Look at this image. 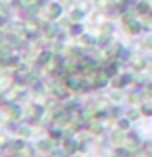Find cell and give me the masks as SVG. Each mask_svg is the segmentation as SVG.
I'll return each mask as SVG.
<instances>
[{
  "label": "cell",
  "instance_id": "1",
  "mask_svg": "<svg viewBox=\"0 0 152 157\" xmlns=\"http://www.w3.org/2000/svg\"><path fill=\"white\" fill-rule=\"evenodd\" d=\"M15 132H17L18 137H21V139H26V137H31V136H33V128L28 126V124H20Z\"/></svg>",
  "mask_w": 152,
  "mask_h": 157
},
{
  "label": "cell",
  "instance_id": "2",
  "mask_svg": "<svg viewBox=\"0 0 152 157\" xmlns=\"http://www.w3.org/2000/svg\"><path fill=\"white\" fill-rule=\"evenodd\" d=\"M48 13H49V18H59L61 17V13H62V7H61V3H49V7H48Z\"/></svg>",
  "mask_w": 152,
  "mask_h": 157
},
{
  "label": "cell",
  "instance_id": "3",
  "mask_svg": "<svg viewBox=\"0 0 152 157\" xmlns=\"http://www.w3.org/2000/svg\"><path fill=\"white\" fill-rule=\"evenodd\" d=\"M52 146H54L52 141L48 139V137H46V139H39V141L36 142V147H38L41 152H49V151L52 149Z\"/></svg>",
  "mask_w": 152,
  "mask_h": 157
},
{
  "label": "cell",
  "instance_id": "4",
  "mask_svg": "<svg viewBox=\"0 0 152 157\" xmlns=\"http://www.w3.org/2000/svg\"><path fill=\"white\" fill-rule=\"evenodd\" d=\"M124 25H126V29H127V31H129L131 34H137V33L141 31V25L137 23L134 18H131L129 21H126Z\"/></svg>",
  "mask_w": 152,
  "mask_h": 157
},
{
  "label": "cell",
  "instance_id": "5",
  "mask_svg": "<svg viewBox=\"0 0 152 157\" xmlns=\"http://www.w3.org/2000/svg\"><path fill=\"white\" fill-rule=\"evenodd\" d=\"M124 134H123V131H116V132H113V136H111V139L115 144H121V142H124Z\"/></svg>",
  "mask_w": 152,
  "mask_h": 157
},
{
  "label": "cell",
  "instance_id": "6",
  "mask_svg": "<svg viewBox=\"0 0 152 157\" xmlns=\"http://www.w3.org/2000/svg\"><path fill=\"white\" fill-rule=\"evenodd\" d=\"M83 10H80V8H75L74 12L70 13V20H74V21H78V20H82L83 18Z\"/></svg>",
  "mask_w": 152,
  "mask_h": 157
},
{
  "label": "cell",
  "instance_id": "7",
  "mask_svg": "<svg viewBox=\"0 0 152 157\" xmlns=\"http://www.w3.org/2000/svg\"><path fill=\"white\" fill-rule=\"evenodd\" d=\"M137 12L139 13H149V3L147 2H139L137 3Z\"/></svg>",
  "mask_w": 152,
  "mask_h": 157
},
{
  "label": "cell",
  "instance_id": "8",
  "mask_svg": "<svg viewBox=\"0 0 152 157\" xmlns=\"http://www.w3.org/2000/svg\"><path fill=\"white\" fill-rule=\"evenodd\" d=\"M124 141L129 147H136L137 144H139V141L136 139V136H127V137H124Z\"/></svg>",
  "mask_w": 152,
  "mask_h": 157
},
{
  "label": "cell",
  "instance_id": "9",
  "mask_svg": "<svg viewBox=\"0 0 152 157\" xmlns=\"http://www.w3.org/2000/svg\"><path fill=\"white\" fill-rule=\"evenodd\" d=\"M144 66H146L144 59H136V61L132 62V67H134L136 71H141V69H144Z\"/></svg>",
  "mask_w": 152,
  "mask_h": 157
},
{
  "label": "cell",
  "instance_id": "10",
  "mask_svg": "<svg viewBox=\"0 0 152 157\" xmlns=\"http://www.w3.org/2000/svg\"><path fill=\"white\" fill-rule=\"evenodd\" d=\"M75 144H77L75 141H70V139H69V141H66V146H64V147H66V151L74 152V151H75V147H77Z\"/></svg>",
  "mask_w": 152,
  "mask_h": 157
},
{
  "label": "cell",
  "instance_id": "11",
  "mask_svg": "<svg viewBox=\"0 0 152 157\" xmlns=\"http://www.w3.org/2000/svg\"><path fill=\"white\" fill-rule=\"evenodd\" d=\"M129 101H131V103H139V101H141V95H139V92H131V95H129Z\"/></svg>",
  "mask_w": 152,
  "mask_h": 157
},
{
  "label": "cell",
  "instance_id": "12",
  "mask_svg": "<svg viewBox=\"0 0 152 157\" xmlns=\"http://www.w3.org/2000/svg\"><path fill=\"white\" fill-rule=\"evenodd\" d=\"M139 115H141L139 110H134V108L127 111V118H129V120H137V118H139Z\"/></svg>",
  "mask_w": 152,
  "mask_h": 157
},
{
  "label": "cell",
  "instance_id": "13",
  "mask_svg": "<svg viewBox=\"0 0 152 157\" xmlns=\"http://www.w3.org/2000/svg\"><path fill=\"white\" fill-rule=\"evenodd\" d=\"M82 43L83 44H88V46H92V44H95V39L92 36H88V34H83L82 36Z\"/></svg>",
  "mask_w": 152,
  "mask_h": 157
},
{
  "label": "cell",
  "instance_id": "14",
  "mask_svg": "<svg viewBox=\"0 0 152 157\" xmlns=\"http://www.w3.org/2000/svg\"><path fill=\"white\" fill-rule=\"evenodd\" d=\"M141 113H142V115L150 116V115H152V105H142V108H141Z\"/></svg>",
  "mask_w": 152,
  "mask_h": 157
},
{
  "label": "cell",
  "instance_id": "15",
  "mask_svg": "<svg viewBox=\"0 0 152 157\" xmlns=\"http://www.w3.org/2000/svg\"><path fill=\"white\" fill-rule=\"evenodd\" d=\"M70 33H72V34H80V33H82V26H80V25H72Z\"/></svg>",
  "mask_w": 152,
  "mask_h": 157
},
{
  "label": "cell",
  "instance_id": "16",
  "mask_svg": "<svg viewBox=\"0 0 152 157\" xmlns=\"http://www.w3.org/2000/svg\"><path fill=\"white\" fill-rule=\"evenodd\" d=\"M8 142H10V139L7 137V134H2V132H0V146H8Z\"/></svg>",
  "mask_w": 152,
  "mask_h": 157
},
{
  "label": "cell",
  "instance_id": "17",
  "mask_svg": "<svg viewBox=\"0 0 152 157\" xmlns=\"http://www.w3.org/2000/svg\"><path fill=\"white\" fill-rule=\"evenodd\" d=\"M113 87H116V88L123 87V78L121 77H115V78H113Z\"/></svg>",
  "mask_w": 152,
  "mask_h": 157
},
{
  "label": "cell",
  "instance_id": "18",
  "mask_svg": "<svg viewBox=\"0 0 152 157\" xmlns=\"http://www.w3.org/2000/svg\"><path fill=\"white\" fill-rule=\"evenodd\" d=\"M101 31H103V34H108V33H111V31H113V28H111V25H103V28H101Z\"/></svg>",
  "mask_w": 152,
  "mask_h": 157
},
{
  "label": "cell",
  "instance_id": "19",
  "mask_svg": "<svg viewBox=\"0 0 152 157\" xmlns=\"http://www.w3.org/2000/svg\"><path fill=\"white\" fill-rule=\"evenodd\" d=\"M144 44H146L147 48H152V34H150V36H147V38H146Z\"/></svg>",
  "mask_w": 152,
  "mask_h": 157
},
{
  "label": "cell",
  "instance_id": "20",
  "mask_svg": "<svg viewBox=\"0 0 152 157\" xmlns=\"http://www.w3.org/2000/svg\"><path fill=\"white\" fill-rule=\"evenodd\" d=\"M127 126H129V124H127L126 120H121L120 121V128H121V129H127Z\"/></svg>",
  "mask_w": 152,
  "mask_h": 157
},
{
  "label": "cell",
  "instance_id": "21",
  "mask_svg": "<svg viewBox=\"0 0 152 157\" xmlns=\"http://www.w3.org/2000/svg\"><path fill=\"white\" fill-rule=\"evenodd\" d=\"M144 149H146L147 154H152V144H150V142H147V144L144 146Z\"/></svg>",
  "mask_w": 152,
  "mask_h": 157
},
{
  "label": "cell",
  "instance_id": "22",
  "mask_svg": "<svg viewBox=\"0 0 152 157\" xmlns=\"http://www.w3.org/2000/svg\"><path fill=\"white\" fill-rule=\"evenodd\" d=\"M108 2L106 0H97V7H106Z\"/></svg>",
  "mask_w": 152,
  "mask_h": 157
},
{
  "label": "cell",
  "instance_id": "23",
  "mask_svg": "<svg viewBox=\"0 0 152 157\" xmlns=\"http://www.w3.org/2000/svg\"><path fill=\"white\" fill-rule=\"evenodd\" d=\"M147 95H149V97H152V85H149V87H147Z\"/></svg>",
  "mask_w": 152,
  "mask_h": 157
}]
</instances>
